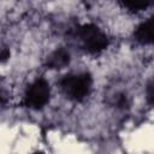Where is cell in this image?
<instances>
[{
    "instance_id": "7",
    "label": "cell",
    "mask_w": 154,
    "mask_h": 154,
    "mask_svg": "<svg viewBox=\"0 0 154 154\" xmlns=\"http://www.w3.org/2000/svg\"><path fill=\"white\" fill-rule=\"evenodd\" d=\"M147 100L152 106H154V84H150L147 88Z\"/></svg>"
},
{
    "instance_id": "8",
    "label": "cell",
    "mask_w": 154,
    "mask_h": 154,
    "mask_svg": "<svg viewBox=\"0 0 154 154\" xmlns=\"http://www.w3.org/2000/svg\"><path fill=\"white\" fill-rule=\"evenodd\" d=\"M7 58H10V51H7V49H2V52H1V61H5Z\"/></svg>"
},
{
    "instance_id": "4",
    "label": "cell",
    "mask_w": 154,
    "mask_h": 154,
    "mask_svg": "<svg viewBox=\"0 0 154 154\" xmlns=\"http://www.w3.org/2000/svg\"><path fill=\"white\" fill-rule=\"evenodd\" d=\"M71 55L65 48H57L46 58V67L51 70H60L69 65Z\"/></svg>"
},
{
    "instance_id": "6",
    "label": "cell",
    "mask_w": 154,
    "mask_h": 154,
    "mask_svg": "<svg viewBox=\"0 0 154 154\" xmlns=\"http://www.w3.org/2000/svg\"><path fill=\"white\" fill-rule=\"evenodd\" d=\"M120 4L132 11V12H137V11H142V10H146L147 7L154 5V0H119Z\"/></svg>"
},
{
    "instance_id": "3",
    "label": "cell",
    "mask_w": 154,
    "mask_h": 154,
    "mask_svg": "<svg viewBox=\"0 0 154 154\" xmlns=\"http://www.w3.org/2000/svg\"><path fill=\"white\" fill-rule=\"evenodd\" d=\"M51 97V88L49 83L45 78H36L31 82L24 93L23 105L31 109H41L43 108Z\"/></svg>"
},
{
    "instance_id": "2",
    "label": "cell",
    "mask_w": 154,
    "mask_h": 154,
    "mask_svg": "<svg viewBox=\"0 0 154 154\" xmlns=\"http://www.w3.org/2000/svg\"><path fill=\"white\" fill-rule=\"evenodd\" d=\"M77 35L83 45V48L90 54H97L108 47L107 35L95 24L88 23L78 28Z\"/></svg>"
},
{
    "instance_id": "5",
    "label": "cell",
    "mask_w": 154,
    "mask_h": 154,
    "mask_svg": "<svg viewBox=\"0 0 154 154\" xmlns=\"http://www.w3.org/2000/svg\"><path fill=\"white\" fill-rule=\"evenodd\" d=\"M135 40L141 45L154 43V17L142 22L134 32Z\"/></svg>"
},
{
    "instance_id": "1",
    "label": "cell",
    "mask_w": 154,
    "mask_h": 154,
    "mask_svg": "<svg viewBox=\"0 0 154 154\" xmlns=\"http://www.w3.org/2000/svg\"><path fill=\"white\" fill-rule=\"evenodd\" d=\"M59 85L67 99L72 101H82L91 90L93 77L89 72L67 73L61 77Z\"/></svg>"
}]
</instances>
